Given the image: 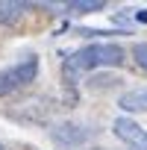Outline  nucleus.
I'll return each mask as SVG.
<instances>
[{"label":"nucleus","instance_id":"nucleus-8","mask_svg":"<svg viewBox=\"0 0 147 150\" xmlns=\"http://www.w3.org/2000/svg\"><path fill=\"white\" fill-rule=\"evenodd\" d=\"M132 59L138 62V68L147 71V44H135V47H132Z\"/></svg>","mask_w":147,"mask_h":150},{"label":"nucleus","instance_id":"nucleus-6","mask_svg":"<svg viewBox=\"0 0 147 150\" xmlns=\"http://www.w3.org/2000/svg\"><path fill=\"white\" fill-rule=\"evenodd\" d=\"M27 9V3H15V0H0V24H12L18 15Z\"/></svg>","mask_w":147,"mask_h":150},{"label":"nucleus","instance_id":"nucleus-10","mask_svg":"<svg viewBox=\"0 0 147 150\" xmlns=\"http://www.w3.org/2000/svg\"><path fill=\"white\" fill-rule=\"evenodd\" d=\"M0 150H3V147H0Z\"/></svg>","mask_w":147,"mask_h":150},{"label":"nucleus","instance_id":"nucleus-5","mask_svg":"<svg viewBox=\"0 0 147 150\" xmlns=\"http://www.w3.org/2000/svg\"><path fill=\"white\" fill-rule=\"evenodd\" d=\"M118 106L124 112H147V88H132V91H124L118 97Z\"/></svg>","mask_w":147,"mask_h":150},{"label":"nucleus","instance_id":"nucleus-9","mask_svg":"<svg viewBox=\"0 0 147 150\" xmlns=\"http://www.w3.org/2000/svg\"><path fill=\"white\" fill-rule=\"evenodd\" d=\"M135 18H138L141 24H147V9H138V15H135Z\"/></svg>","mask_w":147,"mask_h":150},{"label":"nucleus","instance_id":"nucleus-2","mask_svg":"<svg viewBox=\"0 0 147 150\" xmlns=\"http://www.w3.org/2000/svg\"><path fill=\"white\" fill-rule=\"evenodd\" d=\"M35 74H38V59L35 56H27L21 65H15L9 71H0V97L21 88V86H27V83H33Z\"/></svg>","mask_w":147,"mask_h":150},{"label":"nucleus","instance_id":"nucleus-1","mask_svg":"<svg viewBox=\"0 0 147 150\" xmlns=\"http://www.w3.org/2000/svg\"><path fill=\"white\" fill-rule=\"evenodd\" d=\"M127 53L121 44H88L83 50H77L74 56L65 59V80L74 83L86 71H94V68H115V65H124Z\"/></svg>","mask_w":147,"mask_h":150},{"label":"nucleus","instance_id":"nucleus-3","mask_svg":"<svg viewBox=\"0 0 147 150\" xmlns=\"http://www.w3.org/2000/svg\"><path fill=\"white\" fill-rule=\"evenodd\" d=\"M112 129H115V135H118L121 141H127L129 147L147 150V129H141L132 118H118V121L112 124Z\"/></svg>","mask_w":147,"mask_h":150},{"label":"nucleus","instance_id":"nucleus-7","mask_svg":"<svg viewBox=\"0 0 147 150\" xmlns=\"http://www.w3.org/2000/svg\"><path fill=\"white\" fill-rule=\"evenodd\" d=\"M103 6H106L103 0H71V3H65V9L80 12V15H86V12H100Z\"/></svg>","mask_w":147,"mask_h":150},{"label":"nucleus","instance_id":"nucleus-4","mask_svg":"<svg viewBox=\"0 0 147 150\" xmlns=\"http://www.w3.org/2000/svg\"><path fill=\"white\" fill-rule=\"evenodd\" d=\"M86 138H88V129L86 127H77V124H62V127L53 129V141H59L65 147H77Z\"/></svg>","mask_w":147,"mask_h":150}]
</instances>
